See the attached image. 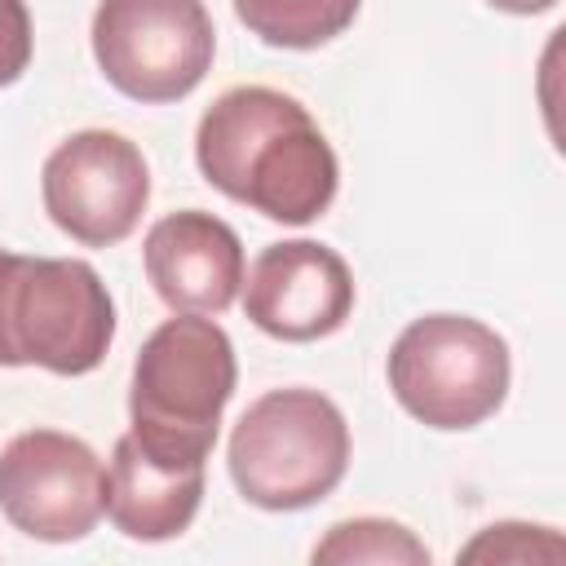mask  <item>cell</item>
I'll use <instances>...</instances> for the list:
<instances>
[{
  "label": "cell",
  "mask_w": 566,
  "mask_h": 566,
  "mask_svg": "<svg viewBox=\"0 0 566 566\" xmlns=\"http://www.w3.org/2000/svg\"><path fill=\"white\" fill-rule=\"evenodd\" d=\"M195 164L226 199L283 221L310 226L340 186V164L314 115L283 88H226L195 128Z\"/></svg>",
  "instance_id": "obj_1"
},
{
  "label": "cell",
  "mask_w": 566,
  "mask_h": 566,
  "mask_svg": "<svg viewBox=\"0 0 566 566\" xmlns=\"http://www.w3.org/2000/svg\"><path fill=\"white\" fill-rule=\"evenodd\" d=\"M234 345L212 314L164 318L133 358V438L164 464H203L234 398Z\"/></svg>",
  "instance_id": "obj_2"
},
{
  "label": "cell",
  "mask_w": 566,
  "mask_h": 566,
  "mask_svg": "<svg viewBox=\"0 0 566 566\" xmlns=\"http://www.w3.org/2000/svg\"><path fill=\"white\" fill-rule=\"evenodd\" d=\"M230 482L265 513H296L327 500L349 469L345 411L305 385L270 389L234 420Z\"/></svg>",
  "instance_id": "obj_3"
},
{
  "label": "cell",
  "mask_w": 566,
  "mask_h": 566,
  "mask_svg": "<svg viewBox=\"0 0 566 566\" xmlns=\"http://www.w3.org/2000/svg\"><path fill=\"white\" fill-rule=\"evenodd\" d=\"M111 340L115 301L88 261L0 248V367L88 376Z\"/></svg>",
  "instance_id": "obj_4"
},
{
  "label": "cell",
  "mask_w": 566,
  "mask_h": 566,
  "mask_svg": "<svg viewBox=\"0 0 566 566\" xmlns=\"http://www.w3.org/2000/svg\"><path fill=\"white\" fill-rule=\"evenodd\" d=\"M385 376L411 420L460 433L504 407L513 363L495 327L469 314H424L398 332Z\"/></svg>",
  "instance_id": "obj_5"
},
{
  "label": "cell",
  "mask_w": 566,
  "mask_h": 566,
  "mask_svg": "<svg viewBox=\"0 0 566 566\" xmlns=\"http://www.w3.org/2000/svg\"><path fill=\"white\" fill-rule=\"evenodd\" d=\"M88 35L106 84L146 106L190 97L217 53L203 0H97Z\"/></svg>",
  "instance_id": "obj_6"
},
{
  "label": "cell",
  "mask_w": 566,
  "mask_h": 566,
  "mask_svg": "<svg viewBox=\"0 0 566 566\" xmlns=\"http://www.w3.org/2000/svg\"><path fill=\"white\" fill-rule=\"evenodd\" d=\"M40 195L62 234L84 248H111L137 230L150 203V168L124 133L80 128L49 150Z\"/></svg>",
  "instance_id": "obj_7"
},
{
  "label": "cell",
  "mask_w": 566,
  "mask_h": 566,
  "mask_svg": "<svg viewBox=\"0 0 566 566\" xmlns=\"http://www.w3.org/2000/svg\"><path fill=\"white\" fill-rule=\"evenodd\" d=\"M106 469L62 429H22L0 447V513L40 544H75L102 522Z\"/></svg>",
  "instance_id": "obj_8"
},
{
  "label": "cell",
  "mask_w": 566,
  "mask_h": 566,
  "mask_svg": "<svg viewBox=\"0 0 566 566\" xmlns=\"http://www.w3.org/2000/svg\"><path fill=\"white\" fill-rule=\"evenodd\" d=\"M243 314L274 340H318L354 314V274L345 256L318 239H283L243 270Z\"/></svg>",
  "instance_id": "obj_9"
},
{
  "label": "cell",
  "mask_w": 566,
  "mask_h": 566,
  "mask_svg": "<svg viewBox=\"0 0 566 566\" xmlns=\"http://www.w3.org/2000/svg\"><path fill=\"white\" fill-rule=\"evenodd\" d=\"M142 261H146V279L155 296L172 314L230 310L243 287V270H248L239 234L203 208H181V212L159 217L146 230Z\"/></svg>",
  "instance_id": "obj_10"
},
{
  "label": "cell",
  "mask_w": 566,
  "mask_h": 566,
  "mask_svg": "<svg viewBox=\"0 0 566 566\" xmlns=\"http://www.w3.org/2000/svg\"><path fill=\"white\" fill-rule=\"evenodd\" d=\"M203 504V464H164L133 433H124L106 464L102 513L137 544H164L190 531Z\"/></svg>",
  "instance_id": "obj_11"
},
{
  "label": "cell",
  "mask_w": 566,
  "mask_h": 566,
  "mask_svg": "<svg viewBox=\"0 0 566 566\" xmlns=\"http://www.w3.org/2000/svg\"><path fill=\"white\" fill-rule=\"evenodd\" d=\"M363 0H234L239 22L270 49H323L345 35Z\"/></svg>",
  "instance_id": "obj_12"
},
{
  "label": "cell",
  "mask_w": 566,
  "mask_h": 566,
  "mask_svg": "<svg viewBox=\"0 0 566 566\" xmlns=\"http://www.w3.org/2000/svg\"><path fill=\"white\" fill-rule=\"evenodd\" d=\"M323 566H429V544L389 517H349L327 526L310 553Z\"/></svg>",
  "instance_id": "obj_13"
},
{
  "label": "cell",
  "mask_w": 566,
  "mask_h": 566,
  "mask_svg": "<svg viewBox=\"0 0 566 566\" xmlns=\"http://www.w3.org/2000/svg\"><path fill=\"white\" fill-rule=\"evenodd\" d=\"M562 557H566V539L553 526H531V522H495V526H482L460 548V562H500V566L562 562Z\"/></svg>",
  "instance_id": "obj_14"
},
{
  "label": "cell",
  "mask_w": 566,
  "mask_h": 566,
  "mask_svg": "<svg viewBox=\"0 0 566 566\" xmlns=\"http://www.w3.org/2000/svg\"><path fill=\"white\" fill-rule=\"evenodd\" d=\"M31 9L27 0H0V88L18 84L22 71L31 66Z\"/></svg>",
  "instance_id": "obj_15"
},
{
  "label": "cell",
  "mask_w": 566,
  "mask_h": 566,
  "mask_svg": "<svg viewBox=\"0 0 566 566\" xmlns=\"http://www.w3.org/2000/svg\"><path fill=\"white\" fill-rule=\"evenodd\" d=\"M491 9L500 13H517V18H531V13H548L557 0H486Z\"/></svg>",
  "instance_id": "obj_16"
}]
</instances>
